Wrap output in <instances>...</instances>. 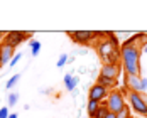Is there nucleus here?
Segmentation results:
<instances>
[{"instance_id":"f257e3e1","label":"nucleus","mask_w":147,"mask_h":118,"mask_svg":"<svg viewBox=\"0 0 147 118\" xmlns=\"http://www.w3.org/2000/svg\"><path fill=\"white\" fill-rule=\"evenodd\" d=\"M140 47L139 46H122L120 47V59L122 69L129 76H140Z\"/></svg>"},{"instance_id":"f03ea898","label":"nucleus","mask_w":147,"mask_h":118,"mask_svg":"<svg viewBox=\"0 0 147 118\" xmlns=\"http://www.w3.org/2000/svg\"><path fill=\"white\" fill-rule=\"evenodd\" d=\"M110 39H103L96 46V51L102 58L103 64H117L120 58V49H118V41L115 39L113 34H107Z\"/></svg>"},{"instance_id":"7ed1b4c3","label":"nucleus","mask_w":147,"mask_h":118,"mask_svg":"<svg viewBox=\"0 0 147 118\" xmlns=\"http://www.w3.org/2000/svg\"><path fill=\"white\" fill-rule=\"evenodd\" d=\"M127 93H129V89H112L110 93H108V98H107V108H108V111L110 113H120L122 111V108L125 106V98H127Z\"/></svg>"},{"instance_id":"20e7f679","label":"nucleus","mask_w":147,"mask_h":118,"mask_svg":"<svg viewBox=\"0 0 147 118\" xmlns=\"http://www.w3.org/2000/svg\"><path fill=\"white\" fill-rule=\"evenodd\" d=\"M127 101H129L130 110H134L137 115L147 117V95L146 93L129 91V93H127Z\"/></svg>"},{"instance_id":"39448f33","label":"nucleus","mask_w":147,"mask_h":118,"mask_svg":"<svg viewBox=\"0 0 147 118\" xmlns=\"http://www.w3.org/2000/svg\"><path fill=\"white\" fill-rule=\"evenodd\" d=\"M123 86L129 89V91H135V93H144L147 89V78H144L142 74L140 76H129L125 74L123 76Z\"/></svg>"},{"instance_id":"423d86ee","label":"nucleus","mask_w":147,"mask_h":118,"mask_svg":"<svg viewBox=\"0 0 147 118\" xmlns=\"http://www.w3.org/2000/svg\"><path fill=\"white\" fill-rule=\"evenodd\" d=\"M68 36L73 39L76 44H91L98 36H100V32H93V30H71V32H68Z\"/></svg>"},{"instance_id":"0eeeda50","label":"nucleus","mask_w":147,"mask_h":118,"mask_svg":"<svg viewBox=\"0 0 147 118\" xmlns=\"http://www.w3.org/2000/svg\"><path fill=\"white\" fill-rule=\"evenodd\" d=\"M32 34L30 32H22V30H10V32H5V39H3V44H9L12 47H17L19 44H22L26 41V37H30Z\"/></svg>"},{"instance_id":"6e6552de","label":"nucleus","mask_w":147,"mask_h":118,"mask_svg":"<svg viewBox=\"0 0 147 118\" xmlns=\"http://www.w3.org/2000/svg\"><path fill=\"white\" fill-rule=\"evenodd\" d=\"M108 93H110V89H107L105 86L98 84V83H95V84L90 88V91H88V100H93V101L103 103V101H107Z\"/></svg>"},{"instance_id":"1a4fd4ad","label":"nucleus","mask_w":147,"mask_h":118,"mask_svg":"<svg viewBox=\"0 0 147 118\" xmlns=\"http://www.w3.org/2000/svg\"><path fill=\"white\" fill-rule=\"evenodd\" d=\"M120 64H103L102 69H100V74L105 76V78H110V79H115L117 81V78L120 76V68H118Z\"/></svg>"},{"instance_id":"9d476101","label":"nucleus","mask_w":147,"mask_h":118,"mask_svg":"<svg viewBox=\"0 0 147 118\" xmlns=\"http://www.w3.org/2000/svg\"><path fill=\"white\" fill-rule=\"evenodd\" d=\"M15 56V47L9 44H2L0 46V61H2V66H7L12 58Z\"/></svg>"},{"instance_id":"9b49d317","label":"nucleus","mask_w":147,"mask_h":118,"mask_svg":"<svg viewBox=\"0 0 147 118\" xmlns=\"http://www.w3.org/2000/svg\"><path fill=\"white\" fill-rule=\"evenodd\" d=\"M96 83L98 84H102V86H105L107 89H117L118 86V81H115V79H110V78H105V76H102V74H98V78H96Z\"/></svg>"},{"instance_id":"f8f14e48","label":"nucleus","mask_w":147,"mask_h":118,"mask_svg":"<svg viewBox=\"0 0 147 118\" xmlns=\"http://www.w3.org/2000/svg\"><path fill=\"white\" fill-rule=\"evenodd\" d=\"M63 81H64V86H66V89H68V91H73V89L76 88V84H78V78L71 76L69 73H66V74H64Z\"/></svg>"},{"instance_id":"ddd939ff","label":"nucleus","mask_w":147,"mask_h":118,"mask_svg":"<svg viewBox=\"0 0 147 118\" xmlns=\"http://www.w3.org/2000/svg\"><path fill=\"white\" fill-rule=\"evenodd\" d=\"M110 111H108V108H107V105L105 103H100V106H98V110L95 111V115H93V118H105L107 115H108Z\"/></svg>"},{"instance_id":"4468645a","label":"nucleus","mask_w":147,"mask_h":118,"mask_svg":"<svg viewBox=\"0 0 147 118\" xmlns=\"http://www.w3.org/2000/svg\"><path fill=\"white\" fill-rule=\"evenodd\" d=\"M98 106H100V103L98 101H93V100H88V105H86V111H88V117L93 118V115H95V111L98 110Z\"/></svg>"},{"instance_id":"2eb2a0df","label":"nucleus","mask_w":147,"mask_h":118,"mask_svg":"<svg viewBox=\"0 0 147 118\" xmlns=\"http://www.w3.org/2000/svg\"><path fill=\"white\" fill-rule=\"evenodd\" d=\"M29 47H30V54L36 58L41 51V42L39 41H29Z\"/></svg>"},{"instance_id":"dca6fc26","label":"nucleus","mask_w":147,"mask_h":118,"mask_svg":"<svg viewBox=\"0 0 147 118\" xmlns=\"http://www.w3.org/2000/svg\"><path fill=\"white\" fill-rule=\"evenodd\" d=\"M19 79H20V74H14V76H12V78H10L9 81H7V84H5V88H7V89H12V88L15 86V84L19 83Z\"/></svg>"},{"instance_id":"f3484780","label":"nucleus","mask_w":147,"mask_h":118,"mask_svg":"<svg viewBox=\"0 0 147 118\" xmlns=\"http://www.w3.org/2000/svg\"><path fill=\"white\" fill-rule=\"evenodd\" d=\"M130 111H132V110H130V106H129V105H125V106L122 108V111L117 113V118H132V117H130Z\"/></svg>"},{"instance_id":"a211bd4d","label":"nucleus","mask_w":147,"mask_h":118,"mask_svg":"<svg viewBox=\"0 0 147 118\" xmlns=\"http://www.w3.org/2000/svg\"><path fill=\"white\" fill-rule=\"evenodd\" d=\"M17 101H19V95H17V93H10V95L7 96V103H9V106H14Z\"/></svg>"},{"instance_id":"6ab92c4d","label":"nucleus","mask_w":147,"mask_h":118,"mask_svg":"<svg viewBox=\"0 0 147 118\" xmlns=\"http://www.w3.org/2000/svg\"><path fill=\"white\" fill-rule=\"evenodd\" d=\"M68 61H69L68 54H61V56H59V59H58V62H56V66H58L59 69H61V68H63V66H64V64H66Z\"/></svg>"},{"instance_id":"aec40b11","label":"nucleus","mask_w":147,"mask_h":118,"mask_svg":"<svg viewBox=\"0 0 147 118\" xmlns=\"http://www.w3.org/2000/svg\"><path fill=\"white\" fill-rule=\"evenodd\" d=\"M20 58H22V54H20V52H15V56L12 58V61L9 62V66H12V68H14V66H17V62L20 61Z\"/></svg>"},{"instance_id":"412c9836","label":"nucleus","mask_w":147,"mask_h":118,"mask_svg":"<svg viewBox=\"0 0 147 118\" xmlns=\"http://www.w3.org/2000/svg\"><path fill=\"white\" fill-rule=\"evenodd\" d=\"M9 115H10L9 108H7V106H2V108H0V118H9Z\"/></svg>"},{"instance_id":"4be33fe9","label":"nucleus","mask_w":147,"mask_h":118,"mask_svg":"<svg viewBox=\"0 0 147 118\" xmlns=\"http://www.w3.org/2000/svg\"><path fill=\"white\" fill-rule=\"evenodd\" d=\"M3 39H5V32H2V30H0V46L3 44Z\"/></svg>"},{"instance_id":"5701e85b","label":"nucleus","mask_w":147,"mask_h":118,"mask_svg":"<svg viewBox=\"0 0 147 118\" xmlns=\"http://www.w3.org/2000/svg\"><path fill=\"white\" fill-rule=\"evenodd\" d=\"M140 51H142V52H147V41H146L142 46H140Z\"/></svg>"},{"instance_id":"b1692460","label":"nucleus","mask_w":147,"mask_h":118,"mask_svg":"<svg viewBox=\"0 0 147 118\" xmlns=\"http://www.w3.org/2000/svg\"><path fill=\"white\" fill-rule=\"evenodd\" d=\"M105 118H117V115H115V113H108Z\"/></svg>"},{"instance_id":"393cba45","label":"nucleus","mask_w":147,"mask_h":118,"mask_svg":"<svg viewBox=\"0 0 147 118\" xmlns=\"http://www.w3.org/2000/svg\"><path fill=\"white\" fill-rule=\"evenodd\" d=\"M9 118H19V115H17V113H10V115H9Z\"/></svg>"},{"instance_id":"a878e982","label":"nucleus","mask_w":147,"mask_h":118,"mask_svg":"<svg viewBox=\"0 0 147 118\" xmlns=\"http://www.w3.org/2000/svg\"><path fill=\"white\" fill-rule=\"evenodd\" d=\"M0 68H2V61H0Z\"/></svg>"}]
</instances>
